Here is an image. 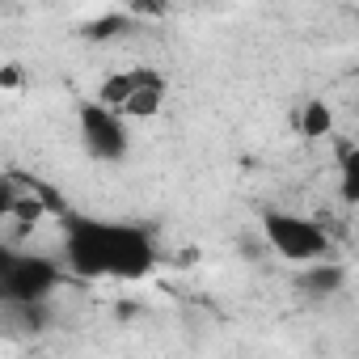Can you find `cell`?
I'll list each match as a JSON object with an SVG mask.
<instances>
[{
  "mask_svg": "<svg viewBox=\"0 0 359 359\" xmlns=\"http://www.w3.org/2000/svg\"><path fill=\"white\" fill-rule=\"evenodd\" d=\"M60 233H64V266L81 279H144L156 266V241L140 224L64 212Z\"/></svg>",
  "mask_w": 359,
  "mask_h": 359,
  "instance_id": "cell-1",
  "label": "cell"
},
{
  "mask_svg": "<svg viewBox=\"0 0 359 359\" xmlns=\"http://www.w3.org/2000/svg\"><path fill=\"white\" fill-rule=\"evenodd\" d=\"M262 237L266 245L283 258V262H296V266H317L330 258V233L321 220L313 216H300V212H262Z\"/></svg>",
  "mask_w": 359,
  "mask_h": 359,
  "instance_id": "cell-2",
  "label": "cell"
},
{
  "mask_svg": "<svg viewBox=\"0 0 359 359\" xmlns=\"http://www.w3.org/2000/svg\"><path fill=\"white\" fill-rule=\"evenodd\" d=\"M165 93H169L165 76H161L156 68H148V64H135V68H118V72H110V76L102 81V89H97V102L110 106L118 118L135 123V118H152V114H161Z\"/></svg>",
  "mask_w": 359,
  "mask_h": 359,
  "instance_id": "cell-3",
  "label": "cell"
},
{
  "mask_svg": "<svg viewBox=\"0 0 359 359\" xmlns=\"http://www.w3.org/2000/svg\"><path fill=\"white\" fill-rule=\"evenodd\" d=\"M64 271L55 258L47 254H5V266H0V292H5L9 304H43L55 287H60Z\"/></svg>",
  "mask_w": 359,
  "mask_h": 359,
  "instance_id": "cell-4",
  "label": "cell"
},
{
  "mask_svg": "<svg viewBox=\"0 0 359 359\" xmlns=\"http://www.w3.org/2000/svg\"><path fill=\"white\" fill-rule=\"evenodd\" d=\"M76 131H81V144L85 152L97 161V165H114L127 156L131 148V135H127V118H118L110 106H102L97 97L81 102L76 110Z\"/></svg>",
  "mask_w": 359,
  "mask_h": 359,
  "instance_id": "cell-5",
  "label": "cell"
},
{
  "mask_svg": "<svg viewBox=\"0 0 359 359\" xmlns=\"http://www.w3.org/2000/svg\"><path fill=\"white\" fill-rule=\"evenodd\" d=\"M51 195L39 187V182H26V177H18V173H9L5 177V203H0V208H5V216L9 220H18V224H39L43 216H47V203Z\"/></svg>",
  "mask_w": 359,
  "mask_h": 359,
  "instance_id": "cell-6",
  "label": "cell"
},
{
  "mask_svg": "<svg viewBox=\"0 0 359 359\" xmlns=\"http://www.w3.org/2000/svg\"><path fill=\"white\" fill-rule=\"evenodd\" d=\"M338 199L346 208H359V144H346L338 152Z\"/></svg>",
  "mask_w": 359,
  "mask_h": 359,
  "instance_id": "cell-7",
  "label": "cell"
},
{
  "mask_svg": "<svg viewBox=\"0 0 359 359\" xmlns=\"http://www.w3.org/2000/svg\"><path fill=\"white\" fill-rule=\"evenodd\" d=\"M300 287H304L309 296H334V292L342 287V266H334V262L304 266V275H300Z\"/></svg>",
  "mask_w": 359,
  "mask_h": 359,
  "instance_id": "cell-8",
  "label": "cell"
},
{
  "mask_svg": "<svg viewBox=\"0 0 359 359\" xmlns=\"http://www.w3.org/2000/svg\"><path fill=\"white\" fill-rule=\"evenodd\" d=\"M296 127H300V135H304V140H321V135H330V131H334V114H330V106H325V102H304V106H300Z\"/></svg>",
  "mask_w": 359,
  "mask_h": 359,
  "instance_id": "cell-9",
  "label": "cell"
}]
</instances>
